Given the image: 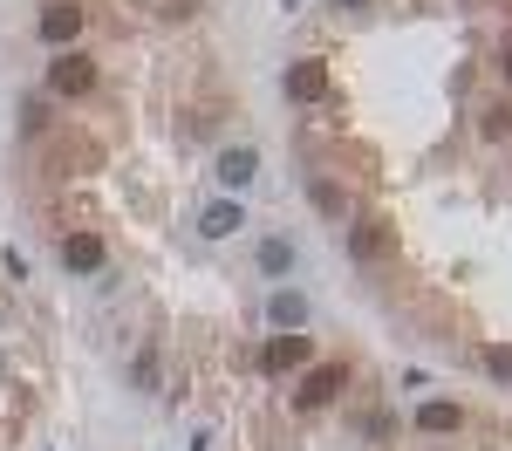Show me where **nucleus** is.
Segmentation results:
<instances>
[{"mask_svg": "<svg viewBox=\"0 0 512 451\" xmlns=\"http://www.w3.org/2000/svg\"><path fill=\"white\" fill-rule=\"evenodd\" d=\"M35 28H41V41H48V48H69V41L82 35V7H76V0H48Z\"/></svg>", "mask_w": 512, "mask_h": 451, "instance_id": "3", "label": "nucleus"}, {"mask_svg": "<svg viewBox=\"0 0 512 451\" xmlns=\"http://www.w3.org/2000/svg\"><path fill=\"white\" fill-rule=\"evenodd\" d=\"M267 315H274L280 328H301V322H308V301H301V294H274V301H267Z\"/></svg>", "mask_w": 512, "mask_h": 451, "instance_id": "10", "label": "nucleus"}, {"mask_svg": "<svg viewBox=\"0 0 512 451\" xmlns=\"http://www.w3.org/2000/svg\"><path fill=\"white\" fill-rule=\"evenodd\" d=\"M239 226H246V219H239L233 199H219V205H205V212H198V233H205V240H226V233H239Z\"/></svg>", "mask_w": 512, "mask_h": 451, "instance_id": "7", "label": "nucleus"}, {"mask_svg": "<svg viewBox=\"0 0 512 451\" xmlns=\"http://www.w3.org/2000/svg\"><path fill=\"white\" fill-rule=\"evenodd\" d=\"M506 76H512V48H506Z\"/></svg>", "mask_w": 512, "mask_h": 451, "instance_id": "16", "label": "nucleus"}, {"mask_svg": "<svg viewBox=\"0 0 512 451\" xmlns=\"http://www.w3.org/2000/svg\"><path fill=\"white\" fill-rule=\"evenodd\" d=\"M253 171H260V151H253V144H239V151H226V158H219V178H226L233 192L253 178Z\"/></svg>", "mask_w": 512, "mask_h": 451, "instance_id": "9", "label": "nucleus"}, {"mask_svg": "<svg viewBox=\"0 0 512 451\" xmlns=\"http://www.w3.org/2000/svg\"><path fill=\"white\" fill-rule=\"evenodd\" d=\"M62 267H69V274H96V267H103V240H96V233H69V240H62Z\"/></svg>", "mask_w": 512, "mask_h": 451, "instance_id": "6", "label": "nucleus"}, {"mask_svg": "<svg viewBox=\"0 0 512 451\" xmlns=\"http://www.w3.org/2000/svg\"><path fill=\"white\" fill-rule=\"evenodd\" d=\"M335 7H369V0H335Z\"/></svg>", "mask_w": 512, "mask_h": 451, "instance_id": "15", "label": "nucleus"}, {"mask_svg": "<svg viewBox=\"0 0 512 451\" xmlns=\"http://www.w3.org/2000/svg\"><path fill=\"white\" fill-rule=\"evenodd\" d=\"M315 205L328 212V219H349V199H342V185H328V178H315Z\"/></svg>", "mask_w": 512, "mask_h": 451, "instance_id": "12", "label": "nucleus"}, {"mask_svg": "<svg viewBox=\"0 0 512 451\" xmlns=\"http://www.w3.org/2000/svg\"><path fill=\"white\" fill-rule=\"evenodd\" d=\"M342 383H349V369H342V363H321V369H308V376L294 383V410H328Z\"/></svg>", "mask_w": 512, "mask_h": 451, "instance_id": "2", "label": "nucleus"}, {"mask_svg": "<svg viewBox=\"0 0 512 451\" xmlns=\"http://www.w3.org/2000/svg\"><path fill=\"white\" fill-rule=\"evenodd\" d=\"M308 356H315V342H308L301 328H287V335H274V342L260 349V369H274V376H287V369H301Z\"/></svg>", "mask_w": 512, "mask_h": 451, "instance_id": "4", "label": "nucleus"}, {"mask_svg": "<svg viewBox=\"0 0 512 451\" xmlns=\"http://www.w3.org/2000/svg\"><path fill=\"white\" fill-rule=\"evenodd\" d=\"M458 424H465V410H458V404H444V397L417 410V431H431V438H444V431H458Z\"/></svg>", "mask_w": 512, "mask_h": 451, "instance_id": "8", "label": "nucleus"}, {"mask_svg": "<svg viewBox=\"0 0 512 451\" xmlns=\"http://www.w3.org/2000/svg\"><path fill=\"white\" fill-rule=\"evenodd\" d=\"M478 130H485L492 144H506V137H512V103H492V110L478 117Z\"/></svg>", "mask_w": 512, "mask_h": 451, "instance_id": "11", "label": "nucleus"}, {"mask_svg": "<svg viewBox=\"0 0 512 451\" xmlns=\"http://www.w3.org/2000/svg\"><path fill=\"white\" fill-rule=\"evenodd\" d=\"M48 89H55V96H89V89H96V62L76 55V48H62V55L48 62Z\"/></svg>", "mask_w": 512, "mask_h": 451, "instance_id": "1", "label": "nucleus"}, {"mask_svg": "<svg viewBox=\"0 0 512 451\" xmlns=\"http://www.w3.org/2000/svg\"><path fill=\"white\" fill-rule=\"evenodd\" d=\"M485 369H492L499 383H512V349H485Z\"/></svg>", "mask_w": 512, "mask_h": 451, "instance_id": "14", "label": "nucleus"}, {"mask_svg": "<svg viewBox=\"0 0 512 451\" xmlns=\"http://www.w3.org/2000/svg\"><path fill=\"white\" fill-rule=\"evenodd\" d=\"M287 96H294V103H321V96H328V69H321V62H294V69H287Z\"/></svg>", "mask_w": 512, "mask_h": 451, "instance_id": "5", "label": "nucleus"}, {"mask_svg": "<svg viewBox=\"0 0 512 451\" xmlns=\"http://www.w3.org/2000/svg\"><path fill=\"white\" fill-rule=\"evenodd\" d=\"M260 267H267V274H287V267H294V246H287V240H267V246H260Z\"/></svg>", "mask_w": 512, "mask_h": 451, "instance_id": "13", "label": "nucleus"}]
</instances>
